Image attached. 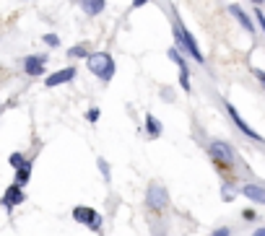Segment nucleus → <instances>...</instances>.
Returning <instances> with one entry per match:
<instances>
[{"label":"nucleus","mask_w":265,"mask_h":236,"mask_svg":"<svg viewBox=\"0 0 265 236\" xmlns=\"http://www.w3.org/2000/svg\"><path fill=\"white\" fill-rule=\"evenodd\" d=\"M89 70L94 75H99L101 81H109L115 75V62H112V57L107 52H94V55H89Z\"/></svg>","instance_id":"1"},{"label":"nucleus","mask_w":265,"mask_h":236,"mask_svg":"<svg viewBox=\"0 0 265 236\" xmlns=\"http://www.w3.org/2000/svg\"><path fill=\"white\" fill-rule=\"evenodd\" d=\"M174 39H177V45H179L185 52H190V55H193L198 62H203V52H200V47L195 45V36H193L190 31H187V29H185L179 21L174 24Z\"/></svg>","instance_id":"2"},{"label":"nucleus","mask_w":265,"mask_h":236,"mask_svg":"<svg viewBox=\"0 0 265 236\" xmlns=\"http://www.w3.org/2000/svg\"><path fill=\"white\" fill-rule=\"evenodd\" d=\"M208 153H211V159L218 161L221 166H229V169L234 166V151H232V145H226L221 140H213L208 145Z\"/></svg>","instance_id":"3"},{"label":"nucleus","mask_w":265,"mask_h":236,"mask_svg":"<svg viewBox=\"0 0 265 236\" xmlns=\"http://www.w3.org/2000/svg\"><path fill=\"white\" fill-rule=\"evenodd\" d=\"M146 203H148V208H154V210H164L167 208V189L154 184L148 189V195H146Z\"/></svg>","instance_id":"4"},{"label":"nucleus","mask_w":265,"mask_h":236,"mask_svg":"<svg viewBox=\"0 0 265 236\" xmlns=\"http://www.w3.org/2000/svg\"><path fill=\"white\" fill-rule=\"evenodd\" d=\"M73 218L78 221V223H86V226L94 228V231L101 226V218H99L96 210H91V208H75V210H73Z\"/></svg>","instance_id":"5"},{"label":"nucleus","mask_w":265,"mask_h":236,"mask_svg":"<svg viewBox=\"0 0 265 236\" xmlns=\"http://www.w3.org/2000/svg\"><path fill=\"white\" fill-rule=\"evenodd\" d=\"M45 65H47V57H42V55H29V57L24 60L26 75H42Z\"/></svg>","instance_id":"6"},{"label":"nucleus","mask_w":265,"mask_h":236,"mask_svg":"<svg viewBox=\"0 0 265 236\" xmlns=\"http://www.w3.org/2000/svg\"><path fill=\"white\" fill-rule=\"evenodd\" d=\"M226 112H229V117H232V120L237 122V127H239V130H242L244 135H250V138L260 140V135H257V133H255V130H252V127H250V125H247L244 120H242V117H239V112L234 109V104H229V101H226Z\"/></svg>","instance_id":"7"},{"label":"nucleus","mask_w":265,"mask_h":236,"mask_svg":"<svg viewBox=\"0 0 265 236\" xmlns=\"http://www.w3.org/2000/svg\"><path fill=\"white\" fill-rule=\"evenodd\" d=\"M75 78V68H65V70H57V73H52L50 78H47V86L50 89H55V86H60V83H68V81H73Z\"/></svg>","instance_id":"8"},{"label":"nucleus","mask_w":265,"mask_h":236,"mask_svg":"<svg viewBox=\"0 0 265 236\" xmlns=\"http://www.w3.org/2000/svg\"><path fill=\"white\" fill-rule=\"evenodd\" d=\"M18 203H24V192H21V184H13V187H8V192H6V198H3V208H13V205H18Z\"/></svg>","instance_id":"9"},{"label":"nucleus","mask_w":265,"mask_h":236,"mask_svg":"<svg viewBox=\"0 0 265 236\" xmlns=\"http://www.w3.org/2000/svg\"><path fill=\"white\" fill-rule=\"evenodd\" d=\"M242 195H244V198H250V200H255V203H265V189L260 184H244Z\"/></svg>","instance_id":"10"},{"label":"nucleus","mask_w":265,"mask_h":236,"mask_svg":"<svg viewBox=\"0 0 265 236\" xmlns=\"http://www.w3.org/2000/svg\"><path fill=\"white\" fill-rule=\"evenodd\" d=\"M229 13H232V16H237V18H239V24H242V26H244V29L252 34V29H255V26H252V21L247 18V13H244L239 6H229Z\"/></svg>","instance_id":"11"},{"label":"nucleus","mask_w":265,"mask_h":236,"mask_svg":"<svg viewBox=\"0 0 265 236\" xmlns=\"http://www.w3.org/2000/svg\"><path fill=\"white\" fill-rule=\"evenodd\" d=\"M81 6L89 16H96V13L104 11V0H81Z\"/></svg>","instance_id":"12"},{"label":"nucleus","mask_w":265,"mask_h":236,"mask_svg":"<svg viewBox=\"0 0 265 236\" xmlns=\"http://www.w3.org/2000/svg\"><path fill=\"white\" fill-rule=\"evenodd\" d=\"M146 125H148V133H151V135H154V138H156V135L161 133V122L156 120V117H154V114H146Z\"/></svg>","instance_id":"13"},{"label":"nucleus","mask_w":265,"mask_h":236,"mask_svg":"<svg viewBox=\"0 0 265 236\" xmlns=\"http://www.w3.org/2000/svg\"><path fill=\"white\" fill-rule=\"evenodd\" d=\"M29 169H31V164L29 161H24V166H18V171H16V184H26L29 182Z\"/></svg>","instance_id":"14"},{"label":"nucleus","mask_w":265,"mask_h":236,"mask_svg":"<svg viewBox=\"0 0 265 236\" xmlns=\"http://www.w3.org/2000/svg\"><path fill=\"white\" fill-rule=\"evenodd\" d=\"M68 55H70V57H86V55H89V50H86V45H84V47H70V50H68Z\"/></svg>","instance_id":"15"},{"label":"nucleus","mask_w":265,"mask_h":236,"mask_svg":"<svg viewBox=\"0 0 265 236\" xmlns=\"http://www.w3.org/2000/svg\"><path fill=\"white\" fill-rule=\"evenodd\" d=\"M179 83H182V89H185V91L190 89V73H179Z\"/></svg>","instance_id":"16"},{"label":"nucleus","mask_w":265,"mask_h":236,"mask_svg":"<svg viewBox=\"0 0 265 236\" xmlns=\"http://www.w3.org/2000/svg\"><path fill=\"white\" fill-rule=\"evenodd\" d=\"M11 164H13L16 169H18V166H24V156H21V153H13V156H11Z\"/></svg>","instance_id":"17"},{"label":"nucleus","mask_w":265,"mask_h":236,"mask_svg":"<svg viewBox=\"0 0 265 236\" xmlns=\"http://www.w3.org/2000/svg\"><path fill=\"white\" fill-rule=\"evenodd\" d=\"M45 42H47L50 47H57V45H60V39H57L55 34H47V36H45Z\"/></svg>","instance_id":"18"},{"label":"nucleus","mask_w":265,"mask_h":236,"mask_svg":"<svg viewBox=\"0 0 265 236\" xmlns=\"http://www.w3.org/2000/svg\"><path fill=\"white\" fill-rule=\"evenodd\" d=\"M99 169H101V174H104V179H109V164H107L104 159H99Z\"/></svg>","instance_id":"19"},{"label":"nucleus","mask_w":265,"mask_h":236,"mask_svg":"<svg viewBox=\"0 0 265 236\" xmlns=\"http://www.w3.org/2000/svg\"><path fill=\"white\" fill-rule=\"evenodd\" d=\"M89 120H91V122L99 120V109H91V112H89Z\"/></svg>","instance_id":"20"},{"label":"nucleus","mask_w":265,"mask_h":236,"mask_svg":"<svg viewBox=\"0 0 265 236\" xmlns=\"http://www.w3.org/2000/svg\"><path fill=\"white\" fill-rule=\"evenodd\" d=\"M211 236H229V228H218V231H213Z\"/></svg>","instance_id":"21"},{"label":"nucleus","mask_w":265,"mask_h":236,"mask_svg":"<svg viewBox=\"0 0 265 236\" xmlns=\"http://www.w3.org/2000/svg\"><path fill=\"white\" fill-rule=\"evenodd\" d=\"M255 75H257V81L265 86V70H255Z\"/></svg>","instance_id":"22"},{"label":"nucleus","mask_w":265,"mask_h":236,"mask_svg":"<svg viewBox=\"0 0 265 236\" xmlns=\"http://www.w3.org/2000/svg\"><path fill=\"white\" fill-rule=\"evenodd\" d=\"M148 3V0H133V8H143Z\"/></svg>","instance_id":"23"},{"label":"nucleus","mask_w":265,"mask_h":236,"mask_svg":"<svg viewBox=\"0 0 265 236\" xmlns=\"http://www.w3.org/2000/svg\"><path fill=\"white\" fill-rule=\"evenodd\" d=\"M252 236H265V228H257V231H255Z\"/></svg>","instance_id":"24"},{"label":"nucleus","mask_w":265,"mask_h":236,"mask_svg":"<svg viewBox=\"0 0 265 236\" xmlns=\"http://www.w3.org/2000/svg\"><path fill=\"white\" fill-rule=\"evenodd\" d=\"M257 21H260V24H262V29H265V16H262V13H257Z\"/></svg>","instance_id":"25"},{"label":"nucleus","mask_w":265,"mask_h":236,"mask_svg":"<svg viewBox=\"0 0 265 236\" xmlns=\"http://www.w3.org/2000/svg\"><path fill=\"white\" fill-rule=\"evenodd\" d=\"M252 3H262V0H252Z\"/></svg>","instance_id":"26"}]
</instances>
